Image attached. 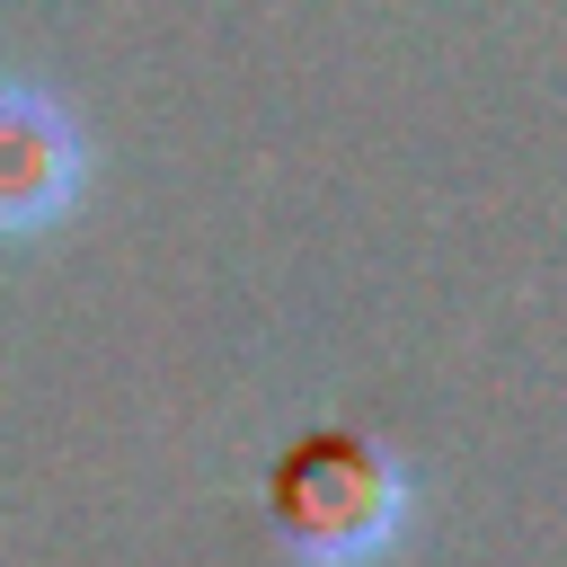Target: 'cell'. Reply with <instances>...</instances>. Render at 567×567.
<instances>
[{"mask_svg": "<svg viewBox=\"0 0 567 567\" xmlns=\"http://www.w3.org/2000/svg\"><path fill=\"white\" fill-rule=\"evenodd\" d=\"M80 186H89L80 115L35 80H0V239L53 230L80 204Z\"/></svg>", "mask_w": 567, "mask_h": 567, "instance_id": "7a4b0ae2", "label": "cell"}, {"mask_svg": "<svg viewBox=\"0 0 567 567\" xmlns=\"http://www.w3.org/2000/svg\"><path fill=\"white\" fill-rule=\"evenodd\" d=\"M416 523V470L363 425H328L275 470V549L292 567H381Z\"/></svg>", "mask_w": 567, "mask_h": 567, "instance_id": "6da1fadb", "label": "cell"}]
</instances>
